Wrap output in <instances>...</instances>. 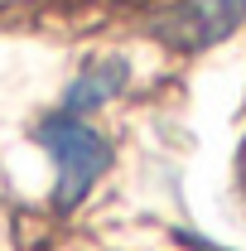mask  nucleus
<instances>
[{
    "mask_svg": "<svg viewBox=\"0 0 246 251\" xmlns=\"http://www.w3.org/2000/svg\"><path fill=\"white\" fill-rule=\"evenodd\" d=\"M34 140L53 155V169H58L53 203H58L63 213L77 208V203L92 193V184L101 179V169L111 164V145H106L82 116H63V111H53L49 121H39Z\"/></svg>",
    "mask_w": 246,
    "mask_h": 251,
    "instance_id": "obj_1",
    "label": "nucleus"
},
{
    "mask_svg": "<svg viewBox=\"0 0 246 251\" xmlns=\"http://www.w3.org/2000/svg\"><path fill=\"white\" fill-rule=\"evenodd\" d=\"M242 10H246L242 0H193V5L174 10L164 20V39L174 49H203V44H213V39L237 29Z\"/></svg>",
    "mask_w": 246,
    "mask_h": 251,
    "instance_id": "obj_2",
    "label": "nucleus"
},
{
    "mask_svg": "<svg viewBox=\"0 0 246 251\" xmlns=\"http://www.w3.org/2000/svg\"><path fill=\"white\" fill-rule=\"evenodd\" d=\"M125 77H130V68H125L121 58H97L87 63L82 73H77V82L63 92V116H87V111H97L101 101H111V97L125 87Z\"/></svg>",
    "mask_w": 246,
    "mask_h": 251,
    "instance_id": "obj_3",
    "label": "nucleus"
}]
</instances>
